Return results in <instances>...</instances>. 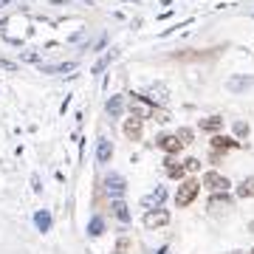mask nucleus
Listing matches in <instances>:
<instances>
[{"label":"nucleus","mask_w":254,"mask_h":254,"mask_svg":"<svg viewBox=\"0 0 254 254\" xmlns=\"http://www.w3.org/2000/svg\"><path fill=\"white\" fill-rule=\"evenodd\" d=\"M127 104H130L133 116H139V119H150V116L158 113V110H155V102H152L150 96H141V93H133V99Z\"/></svg>","instance_id":"nucleus-2"},{"label":"nucleus","mask_w":254,"mask_h":254,"mask_svg":"<svg viewBox=\"0 0 254 254\" xmlns=\"http://www.w3.org/2000/svg\"><path fill=\"white\" fill-rule=\"evenodd\" d=\"M34 223H37V229H40V231H48V229H51V215L43 209V212H37V215H34Z\"/></svg>","instance_id":"nucleus-19"},{"label":"nucleus","mask_w":254,"mask_h":254,"mask_svg":"<svg viewBox=\"0 0 254 254\" xmlns=\"http://www.w3.org/2000/svg\"><path fill=\"white\" fill-rule=\"evenodd\" d=\"M237 195L240 198H254V178H243L237 184Z\"/></svg>","instance_id":"nucleus-17"},{"label":"nucleus","mask_w":254,"mask_h":254,"mask_svg":"<svg viewBox=\"0 0 254 254\" xmlns=\"http://www.w3.org/2000/svg\"><path fill=\"white\" fill-rule=\"evenodd\" d=\"M96 158H99V164H110V158H113V144H110V139H99Z\"/></svg>","instance_id":"nucleus-14"},{"label":"nucleus","mask_w":254,"mask_h":254,"mask_svg":"<svg viewBox=\"0 0 254 254\" xmlns=\"http://www.w3.org/2000/svg\"><path fill=\"white\" fill-rule=\"evenodd\" d=\"M74 68H76L74 62H65V65H40L43 74H68V71H74Z\"/></svg>","instance_id":"nucleus-18"},{"label":"nucleus","mask_w":254,"mask_h":254,"mask_svg":"<svg viewBox=\"0 0 254 254\" xmlns=\"http://www.w3.org/2000/svg\"><path fill=\"white\" fill-rule=\"evenodd\" d=\"M155 147H161V150H164V152H170V155H178V152L184 150V144H181V139H178L175 133L158 136V139H155Z\"/></svg>","instance_id":"nucleus-6"},{"label":"nucleus","mask_w":254,"mask_h":254,"mask_svg":"<svg viewBox=\"0 0 254 254\" xmlns=\"http://www.w3.org/2000/svg\"><path fill=\"white\" fill-rule=\"evenodd\" d=\"M170 223V212L167 209H147V215H144V226L147 229H158V226H167Z\"/></svg>","instance_id":"nucleus-5"},{"label":"nucleus","mask_w":254,"mask_h":254,"mask_svg":"<svg viewBox=\"0 0 254 254\" xmlns=\"http://www.w3.org/2000/svg\"><path fill=\"white\" fill-rule=\"evenodd\" d=\"M130 237H119V243H116V254H130Z\"/></svg>","instance_id":"nucleus-23"},{"label":"nucleus","mask_w":254,"mask_h":254,"mask_svg":"<svg viewBox=\"0 0 254 254\" xmlns=\"http://www.w3.org/2000/svg\"><path fill=\"white\" fill-rule=\"evenodd\" d=\"M234 136H237V139H246V136H249V125H246V122H234Z\"/></svg>","instance_id":"nucleus-24"},{"label":"nucleus","mask_w":254,"mask_h":254,"mask_svg":"<svg viewBox=\"0 0 254 254\" xmlns=\"http://www.w3.org/2000/svg\"><path fill=\"white\" fill-rule=\"evenodd\" d=\"M0 65H3L6 71H17V65H14V62H9V59H0Z\"/></svg>","instance_id":"nucleus-26"},{"label":"nucleus","mask_w":254,"mask_h":254,"mask_svg":"<svg viewBox=\"0 0 254 254\" xmlns=\"http://www.w3.org/2000/svg\"><path fill=\"white\" fill-rule=\"evenodd\" d=\"M229 254H243V252H229Z\"/></svg>","instance_id":"nucleus-28"},{"label":"nucleus","mask_w":254,"mask_h":254,"mask_svg":"<svg viewBox=\"0 0 254 254\" xmlns=\"http://www.w3.org/2000/svg\"><path fill=\"white\" fill-rule=\"evenodd\" d=\"M104 189H107V195H110V198L122 201V195H125V189H127L125 175H119V173H107V178H104Z\"/></svg>","instance_id":"nucleus-3"},{"label":"nucleus","mask_w":254,"mask_h":254,"mask_svg":"<svg viewBox=\"0 0 254 254\" xmlns=\"http://www.w3.org/2000/svg\"><path fill=\"white\" fill-rule=\"evenodd\" d=\"M141 133H144V119H139V116H130L125 122V136L130 141H139Z\"/></svg>","instance_id":"nucleus-7"},{"label":"nucleus","mask_w":254,"mask_h":254,"mask_svg":"<svg viewBox=\"0 0 254 254\" xmlns=\"http://www.w3.org/2000/svg\"><path fill=\"white\" fill-rule=\"evenodd\" d=\"M203 186L206 189H212V192H226L231 186V181L226 178V175H220V173H215V170H209L206 175H203Z\"/></svg>","instance_id":"nucleus-4"},{"label":"nucleus","mask_w":254,"mask_h":254,"mask_svg":"<svg viewBox=\"0 0 254 254\" xmlns=\"http://www.w3.org/2000/svg\"><path fill=\"white\" fill-rule=\"evenodd\" d=\"M201 192V181L198 178H186L184 184L178 186V195H175V203H178V209H186L192 201H195V195Z\"/></svg>","instance_id":"nucleus-1"},{"label":"nucleus","mask_w":254,"mask_h":254,"mask_svg":"<svg viewBox=\"0 0 254 254\" xmlns=\"http://www.w3.org/2000/svg\"><path fill=\"white\" fill-rule=\"evenodd\" d=\"M254 85V76H246V74H240V76H231L229 82H226V88H229L231 93H240V91H249Z\"/></svg>","instance_id":"nucleus-9"},{"label":"nucleus","mask_w":254,"mask_h":254,"mask_svg":"<svg viewBox=\"0 0 254 254\" xmlns=\"http://www.w3.org/2000/svg\"><path fill=\"white\" fill-rule=\"evenodd\" d=\"M209 144H212V150H220V152H226V150H234V147H240V141L229 139V136H220V133H215Z\"/></svg>","instance_id":"nucleus-10"},{"label":"nucleus","mask_w":254,"mask_h":254,"mask_svg":"<svg viewBox=\"0 0 254 254\" xmlns=\"http://www.w3.org/2000/svg\"><path fill=\"white\" fill-rule=\"evenodd\" d=\"M175 136H178V139H181V144H192V130H189V127H178V133H175Z\"/></svg>","instance_id":"nucleus-22"},{"label":"nucleus","mask_w":254,"mask_h":254,"mask_svg":"<svg viewBox=\"0 0 254 254\" xmlns=\"http://www.w3.org/2000/svg\"><path fill=\"white\" fill-rule=\"evenodd\" d=\"M229 206H231L229 192H215V195L209 198V209H212V212H220V209H229Z\"/></svg>","instance_id":"nucleus-11"},{"label":"nucleus","mask_w":254,"mask_h":254,"mask_svg":"<svg viewBox=\"0 0 254 254\" xmlns=\"http://www.w3.org/2000/svg\"><path fill=\"white\" fill-rule=\"evenodd\" d=\"M201 130H206V133H218V130H223V119H220V116L201 119Z\"/></svg>","instance_id":"nucleus-15"},{"label":"nucleus","mask_w":254,"mask_h":254,"mask_svg":"<svg viewBox=\"0 0 254 254\" xmlns=\"http://www.w3.org/2000/svg\"><path fill=\"white\" fill-rule=\"evenodd\" d=\"M125 107H127V99H125V96H110V99H107V104H104V110H107V116H110V119H119V116L125 113Z\"/></svg>","instance_id":"nucleus-8"},{"label":"nucleus","mask_w":254,"mask_h":254,"mask_svg":"<svg viewBox=\"0 0 254 254\" xmlns=\"http://www.w3.org/2000/svg\"><path fill=\"white\" fill-rule=\"evenodd\" d=\"M102 231H104V220L102 218H91V223H88V234H91V237H99Z\"/></svg>","instance_id":"nucleus-20"},{"label":"nucleus","mask_w":254,"mask_h":254,"mask_svg":"<svg viewBox=\"0 0 254 254\" xmlns=\"http://www.w3.org/2000/svg\"><path fill=\"white\" fill-rule=\"evenodd\" d=\"M113 215L122 220V223H130V209H127L125 201H113Z\"/></svg>","instance_id":"nucleus-16"},{"label":"nucleus","mask_w":254,"mask_h":254,"mask_svg":"<svg viewBox=\"0 0 254 254\" xmlns=\"http://www.w3.org/2000/svg\"><path fill=\"white\" fill-rule=\"evenodd\" d=\"M164 170H167V175H170V178H178V181H181V178H184V173H186V167L181 161H175V155H170V158L164 161Z\"/></svg>","instance_id":"nucleus-13"},{"label":"nucleus","mask_w":254,"mask_h":254,"mask_svg":"<svg viewBox=\"0 0 254 254\" xmlns=\"http://www.w3.org/2000/svg\"><path fill=\"white\" fill-rule=\"evenodd\" d=\"M6 3H12V0H0V9H3V6H6Z\"/></svg>","instance_id":"nucleus-27"},{"label":"nucleus","mask_w":254,"mask_h":254,"mask_svg":"<svg viewBox=\"0 0 254 254\" xmlns=\"http://www.w3.org/2000/svg\"><path fill=\"white\" fill-rule=\"evenodd\" d=\"M164 198H167V189H164V186H158V189H152L150 195L141 201V206H144V209H152V206L158 209V206H161V201H164Z\"/></svg>","instance_id":"nucleus-12"},{"label":"nucleus","mask_w":254,"mask_h":254,"mask_svg":"<svg viewBox=\"0 0 254 254\" xmlns=\"http://www.w3.org/2000/svg\"><path fill=\"white\" fill-rule=\"evenodd\" d=\"M252 254H254V249H252Z\"/></svg>","instance_id":"nucleus-29"},{"label":"nucleus","mask_w":254,"mask_h":254,"mask_svg":"<svg viewBox=\"0 0 254 254\" xmlns=\"http://www.w3.org/2000/svg\"><path fill=\"white\" fill-rule=\"evenodd\" d=\"M113 59H116V54H113V51H107V54H104V57L99 59V62H96V65H93V74H102V71L107 68L110 62H113Z\"/></svg>","instance_id":"nucleus-21"},{"label":"nucleus","mask_w":254,"mask_h":254,"mask_svg":"<svg viewBox=\"0 0 254 254\" xmlns=\"http://www.w3.org/2000/svg\"><path fill=\"white\" fill-rule=\"evenodd\" d=\"M184 167L189 170V173H198V170H201V161H198V158H186Z\"/></svg>","instance_id":"nucleus-25"}]
</instances>
